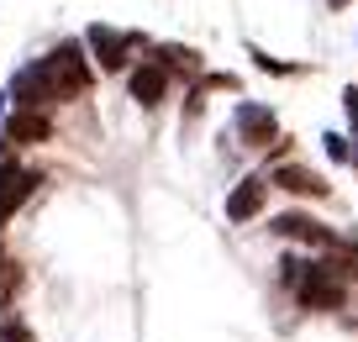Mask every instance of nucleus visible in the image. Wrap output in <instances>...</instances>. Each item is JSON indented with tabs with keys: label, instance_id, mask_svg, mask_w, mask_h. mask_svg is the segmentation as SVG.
Segmentation results:
<instances>
[{
	"label": "nucleus",
	"instance_id": "1",
	"mask_svg": "<svg viewBox=\"0 0 358 342\" xmlns=\"http://www.w3.org/2000/svg\"><path fill=\"white\" fill-rule=\"evenodd\" d=\"M90 85H95V74H90L85 48H79V43H58L48 58L27 64L22 74L11 79V90H6V95L16 100V111H48V106H58V100L85 95Z\"/></svg>",
	"mask_w": 358,
	"mask_h": 342
},
{
	"label": "nucleus",
	"instance_id": "2",
	"mask_svg": "<svg viewBox=\"0 0 358 342\" xmlns=\"http://www.w3.org/2000/svg\"><path fill=\"white\" fill-rule=\"evenodd\" d=\"M295 300L306 311H343L348 306V274L332 258H306L295 274Z\"/></svg>",
	"mask_w": 358,
	"mask_h": 342
},
{
	"label": "nucleus",
	"instance_id": "3",
	"mask_svg": "<svg viewBox=\"0 0 358 342\" xmlns=\"http://www.w3.org/2000/svg\"><path fill=\"white\" fill-rule=\"evenodd\" d=\"M268 227H274V237H285V243H306V248H316V253H337V248H343V237H337L327 221L306 216V211H285V216H274Z\"/></svg>",
	"mask_w": 358,
	"mask_h": 342
},
{
	"label": "nucleus",
	"instance_id": "4",
	"mask_svg": "<svg viewBox=\"0 0 358 342\" xmlns=\"http://www.w3.org/2000/svg\"><path fill=\"white\" fill-rule=\"evenodd\" d=\"M85 43H90V53H95V64L116 74V69H127V58H132V48L143 43V37H137V32H116V27L95 22V27L85 32Z\"/></svg>",
	"mask_w": 358,
	"mask_h": 342
},
{
	"label": "nucleus",
	"instance_id": "5",
	"mask_svg": "<svg viewBox=\"0 0 358 342\" xmlns=\"http://www.w3.org/2000/svg\"><path fill=\"white\" fill-rule=\"evenodd\" d=\"M232 127H237V143H243V148H268L274 132H280L274 111L258 106V100H237V106H232Z\"/></svg>",
	"mask_w": 358,
	"mask_h": 342
},
{
	"label": "nucleus",
	"instance_id": "6",
	"mask_svg": "<svg viewBox=\"0 0 358 342\" xmlns=\"http://www.w3.org/2000/svg\"><path fill=\"white\" fill-rule=\"evenodd\" d=\"M32 190H37V174L27 164H16V158H0V227L16 216V211L32 200Z\"/></svg>",
	"mask_w": 358,
	"mask_h": 342
},
{
	"label": "nucleus",
	"instance_id": "7",
	"mask_svg": "<svg viewBox=\"0 0 358 342\" xmlns=\"http://www.w3.org/2000/svg\"><path fill=\"white\" fill-rule=\"evenodd\" d=\"M268 190H274V185H268L264 174H248L243 185L227 195V221H237V227H243V221H258L264 206H268Z\"/></svg>",
	"mask_w": 358,
	"mask_h": 342
},
{
	"label": "nucleus",
	"instance_id": "8",
	"mask_svg": "<svg viewBox=\"0 0 358 342\" xmlns=\"http://www.w3.org/2000/svg\"><path fill=\"white\" fill-rule=\"evenodd\" d=\"M48 137H53L48 111H11V122H6V148H32V143H48Z\"/></svg>",
	"mask_w": 358,
	"mask_h": 342
},
{
	"label": "nucleus",
	"instance_id": "9",
	"mask_svg": "<svg viewBox=\"0 0 358 342\" xmlns=\"http://www.w3.org/2000/svg\"><path fill=\"white\" fill-rule=\"evenodd\" d=\"M132 100H143V106H158L164 100V90H169V69L158 64V58H143V64L132 69Z\"/></svg>",
	"mask_w": 358,
	"mask_h": 342
},
{
	"label": "nucleus",
	"instance_id": "10",
	"mask_svg": "<svg viewBox=\"0 0 358 342\" xmlns=\"http://www.w3.org/2000/svg\"><path fill=\"white\" fill-rule=\"evenodd\" d=\"M268 185L290 190V195H311V200H322L327 190H332L322 174H311V169H301V164H285V169H274V174H268Z\"/></svg>",
	"mask_w": 358,
	"mask_h": 342
},
{
	"label": "nucleus",
	"instance_id": "11",
	"mask_svg": "<svg viewBox=\"0 0 358 342\" xmlns=\"http://www.w3.org/2000/svg\"><path fill=\"white\" fill-rule=\"evenodd\" d=\"M16 290H22V264H16L6 248H0V316L11 311V300H16Z\"/></svg>",
	"mask_w": 358,
	"mask_h": 342
},
{
	"label": "nucleus",
	"instance_id": "12",
	"mask_svg": "<svg viewBox=\"0 0 358 342\" xmlns=\"http://www.w3.org/2000/svg\"><path fill=\"white\" fill-rule=\"evenodd\" d=\"M158 64H164V69H185V74H195V69H201V53H195V48H174V43H169Z\"/></svg>",
	"mask_w": 358,
	"mask_h": 342
},
{
	"label": "nucleus",
	"instance_id": "13",
	"mask_svg": "<svg viewBox=\"0 0 358 342\" xmlns=\"http://www.w3.org/2000/svg\"><path fill=\"white\" fill-rule=\"evenodd\" d=\"M0 342H37V337H32V327H27L22 316H6L0 321Z\"/></svg>",
	"mask_w": 358,
	"mask_h": 342
},
{
	"label": "nucleus",
	"instance_id": "14",
	"mask_svg": "<svg viewBox=\"0 0 358 342\" xmlns=\"http://www.w3.org/2000/svg\"><path fill=\"white\" fill-rule=\"evenodd\" d=\"M248 53H253V64H258V69H268V74H295L290 64H280V58H268L264 48H248Z\"/></svg>",
	"mask_w": 358,
	"mask_h": 342
},
{
	"label": "nucleus",
	"instance_id": "15",
	"mask_svg": "<svg viewBox=\"0 0 358 342\" xmlns=\"http://www.w3.org/2000/svg\"><path fill=\"white\" fill-rule=\"evenodd\" d=\"M343 111H348V127H353V143H358V90H343Z\"/></svg>",
	"mask_w": 358,
	"mask_h": 342
},
{
	"label": "nucleus",
	"instance_id": "16",
	"mask_svg": "<svg viewBox=\"0 0 358 342\" xmlns=\"http://www.w3.org/2000/svg\"><path fill=\"white\" fill-rule=\"evenodd\" d=\"M322 143H327V153H332L337 164H348V158H353V153H348V143H343V137H337V132H327Z\"/></svg>",
	"mask_w": 358,
	"mask_h": 342
},
{
	"label": "nucleus",
	"instance_id": "17",
	"mask_svg": "<svg viewBox=\"0 0 358 342\" xmlns=\"http://www.w3.org/2000/svg\"><path fill=\"white\" fill-rule=\"evenodd\" d=\"M327 6H337V11H343V6H348V0H327Z\"/></svg>",
	"mask_w": 358,
	"mask_h": 342
}]
</instances>
